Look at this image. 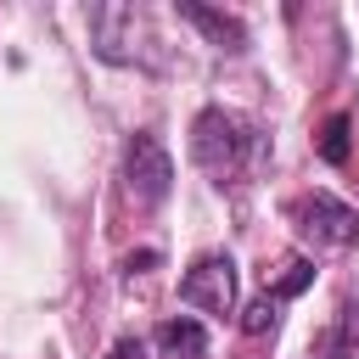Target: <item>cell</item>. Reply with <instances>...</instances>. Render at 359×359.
Returning <instances> with one entry per match:
<instances>
[{"label": "cell", "mask_w": 359, "mask_h": 359, "mask_svg": "<svg viewBox=\"0 0 359 359\" xmlns=\"http://www.w3.org/2000/svg\"><path fill=\"white\" fill-rule=\"evenodd\" d=\"M264 151H269V140L258 135V123L241 118V112H230V107H208V112H196V123H191V157H196L219 185L236 180V174H252V168L264 163Z\"/></svg>", "instance_id": "obj_1"}, {"label": "cell", "mask_w": 359, "mask_h": 359, "mask_svg": "<svg viewBox=\"0 0 359 359\" xmlns=\"http://www.w3.org/2000/svg\"><path fill=\"white\" fill-rule=\"evenodd\" d=\"M123 185H129V196L146 202V208H157V202L174 191V157H168V146H163L151 129L129 135V146H123Z\"/></svg>", "instance_id": "obj_2"}, {"label": "cell", "mask_w": 359, "mask_h": 359, "mask_svg": "<svg viewBox=\"0 0 359 359\" xmlns=\"http://www.w3.org/2000/svg\"><path fill=\"white\" fill-rule=\"evenodd\" d=\"M292 219H297V230H303L314 247H353V241H359V213H353L342 196H331V191L303 196V202L292 208Z\"/></svg>", "instance_id": "obj_3"}, {"label": "cell", "mask_w": 359, "mask_h": 359, "mask_svg": "<svg viewBox=\"0 0 359 359\" xmlns=\"http://www.w3.org/2000/svg\"><path fill=\"white\" fill-rule=\"evenodd\" d=\"M180 297L191 303V309H202V314H236V264H230V252H208V258H196L191 269H185V280H180Z\"/></svg>", "instance_id": "obj_4"}, {"label": "cell", "mask_w": 359, "mask_h": 359, "mask_svg": "<svg viewBox=\"0 0 359 359\" xmlns=\"http://www.w3.org/2000/svg\"><path fill=\"white\" fill-rule=\"evenodd\" d=\"M90 34H95V56L107 62H140V11L135 6H95L90 11Z\"/></svg>", "instance_id": "obj_5"}, {"label": "cell", "mask_w": 359, "mask_h": 359, "mask_svg": "<svg viewBox=\"0 0 359 359\" xmlns=\"http://www.w3.org/2000/svg\"><path fill=\"white\" fill-rule=\"evenodd\" d=\"M180 17L191 22V28H202L208 34V45H219V50H247V22L241 17H230V11H213V6H202V0H180Z\"/></svg>", "instance_id": "obj_6"}, {"label": "cell", "mask_w": 359, "mask_h": 359, "mask_svg": "<svg viewBox=\"0 0 359 359\" xmlns=\"http://www.w3.org/2000/svg\"><path fill=\"white\" fill-rule=\"evenodd\" d=\"M157 353H163V359H208V331H202L191 314L163 320V325H157Z\"/></svg>", "instance_id": "obj_7"}, {"label": "cell", "mask_w": 359, "mask_h": 359, "mask_svg": "<svg viewBox=\"0 0 359 359\" xmlns=\"http://www.w3.org/2000/svg\"><path fill=\"white\" fill-rule=\"evenodd\" d=\"M348 353H359V303H342L337 331L325 337V353L320 359H348Z\"/></svg>", "instance_id": "obj_8"}, {"label": "cell", "mask_w": 359, "mask_h": 359, "mask_svg": "<svg viewBox=\"0 0 359 359\" xmlns=\"http://www.w3.org/2000/svg\"><path fill=\"white\" fill-rule=\"evenodd\" d=\"M348 129H353V123H348L342 112H337V118H325V129H320V157H325L331 168H342V163H348Z\"/></svg>", "instance_id": "obj_9"}, {"label": "cell", "mask_w": 359, "mask_h": 359, "mask_svg": "<svg viewBox=\"0 0 359 359\" xmlns=\"http://www.w3.org/2000/svg\"><path fill=\"white\" fill-rule=\"evenodd\" d=\"M275 325H280V303H275L269 292H264V297H252V303H247V314H241V331H247V337H264V331H275Z\"/></svg>", "instance_id": "obj_10"}, {"label": "cell", "mask_w": 359, "mask_h": 359, "mask_svg": "<svg viewBox=\"0 0 359 359\" xmlns=\"http://www.w3.org/2000/svg\"><path fill=\"white\" fill-rule=\"evenodd\" d=\"M309 280H314V264H309V258H292V264H286V275L269 286V297H275V303H286V297H297Z\"/></svg>", "instance_id": "obj_11"}, {"label": "cell", "mask_w": 359, "mask_h": 359, "mask_svg": "<svg viewBox=\"0 0 359 359\" xmlns=\"http://www.w3.org/2000/svg\"><path fill=\"white\" fill-rule=\"evenodd\" d=\"M107 359H146V342H140V337H118Z\"/></svg>", "instance_id": "obj_12"}, {"label": "cell", "mask_w": 359, "mask_h": 359, "mask_svg": "<svg viewBox=\"0 0 359 359\" xmlns=\"http://www.w3.org/2000/svg\"><path fill=\"white\" fill-rule=\"evenodd\" d=\"M151 264H157V252H151V247H146V252H129V258H123V269H129V275H135V269H151Z\"/></svg>", "instance_id": "obj_13"}]
</instances>
